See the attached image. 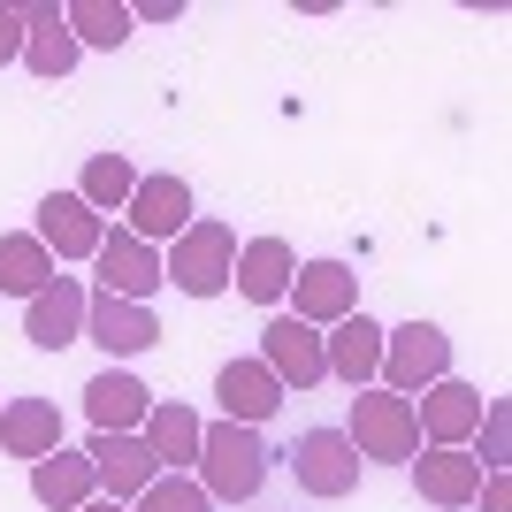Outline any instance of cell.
Listing matches in <instances>:
<instances>
[{
  "mask_svg": "<svg viewBox=\"0 0 512 512\" xmlns=\"http://www.w3.org/2000/svg\"><path fill=\"white\" fill-rule=\"evenodd\" d=\"M268 467H276V451L260 444V428L207 421V436H199V467H192V482L214 497V505H253V497L268 490Z\"/></svg>",
  "mask_w": 512,
  "mask_h": 512,
  "instance_id": "1",
  "label": "cell"
},
{
  "mask_svg": "<svg viewBox=\"0 0 512 512\" xmlns=\"http://www.w3.org/2000/svg\"><path fill=\"white\" fill-rule=\"evenodd\" d=\"M230 268H237V230L222 214H192V230L169 237V253H161V283H176L184 299H222Z\"/></svg>",
  "mask_w": 512,
  "mask_h": 512,
  "instance_id": "2",
  "label": "cell"
},
{
  "mask_svg": "<svg viewBox=\"0 0 512 512\" xmlns=\"http://www.w3.org/2000/svg\"><path fill=\"white\" fill-rule=\"evenodd\" d=\"M344 444L360 451L367 467H406L413 451H421L413 398H398V390H383V383L352 390V421H344Z\"/></svg>",
  "mask_w": 512,
  "mask_h": 512,
  "instance_id": "3",
  "label": "cell"
},
{
  "mask_svg": "<svg viewBox=\"0 0 512 512\" xmlns=\"http://www.w3.org/2000/svg\"><path fill=\"white\" fill-rule=\"evenodd\" d=\"M444 375H451V337L436 321H398V329H383V390L421 398V390L444 383Z\"/></svg>",
  "mask_w": 512,
  "mask_h": 512,
  "instance_id": "4",
  "label": "cell"
},
{
  "mask_svg": "<svg viewBox=\"0 0 512 512\" xmlns=\"http://www.w3.org/2000/svg\"><path fill=\"white\" fill-rule=\"evenodd\" d=\"M291 474H299V490L321 497V505H337V497L360 490L367 459L344 444V428H306L299 444H291Z\"/></svg>",
  "mask_w": 512,
  "mask_h": 512,
  "instance_id": "5",
  "label": "cell"
},
{
  "mask_svg": "<svg viewBox=\"0 0 512 512\" xmlns=\"http://www.w3.org/2000/svg\"><path fill=\"white\" fill-rule=\"evenodd\" d=\"M260 367H268V375H276L283 383V398H291V390H321L329 383V360H321V329H306L299 314H276L268 321V329H260Z\"/></svg>",
  "mask_w": 512,
  "mask_h": 512,
  "instance_id": "6",
  "label": "cell"
},
{
  "mask_svg": "<svg viewBox=\"0 0 512 512\" xmlns=\"http://www.w3.org/2000/svg\"><path fill=\"white\" fill-rule=\"evenodd\" d=\"M85 344H100L107 367H115V360H138V352L161 344V314L138 306V299H115V291H92V299H85Z\"/></svg>",
  "mask_w": 512,
  "mask_h": 512,
  "instance_id": "7",
  "label": "cell"
},
{
  "mask_svg": "<svg viewBox=\"0 0 512 512\" xmlns=\"http://www.w3.org/2000/svg\"><path fill=\"white\" fill-rule=\"evenodd\" d=\"M291 314L306 329H337L344 314H360V276L344 268V260H299V276H291Z\"/></svg>",
  "mask_w": 512,
  "mask_h": 512,
  "instance_id": "8",
  "label": "cell"
},
{
  "mask_svg": "<svg viewBox=\"0 0 512 512\" xmlns=\"http://www.w3.org/2000/svg\"><path fill=\"white\" fill-rule=\"evenodd\" d=\"M482 390L474 383H459V375H444V383H428L421 398H413V421H421V444H436V451H467V436L482 428Z\"/></svg>",
  "mask_w": 512,
  "mask_h": 512,
  "instance_id": "9",
  "label": "cell"
},
{
  "mask_svg": "<svg viewBox=\"0 0 512 512\" xmlns=\"http://www.w3.org/2000/svg\"><path fill=\"white\" fill-rule=\"evenodd\" d=\"M130 222L123 230L130 237H146V245H169V237H184L192 230V184L176 169H153V176H138V192H130Z\"/></svg>",
  "mask_w": 512,
  "mask_h": 512,
  "instance_id": "10",
  "label": "cell"
},
{
  "mask_svg": "<svg viewBox=\"0 0 512 512\" xmlns=\"http://www.w3.org/2000/svg\"><path fill=\"white\" fill-rule=\"evenodd\" d=\"M85 459H92L100 497H115V505H138V497L161 482V459L146 451V436H138V428H130V436H92Z\"/></svg>",
  "mask_w": 512,
  "mask_h": 512,
  "instance_id": "11",
  "label": "cell"
},
{
  "mask_svg": "<svg viewBox=\"0 0 512 512\" xmlns=\"http://www.w3.org/2000/svg\"><path fill=\"white\" fill-rule=\"evenodd\" d=\"M85 283L77 276H54L39 299H23V337L39 344V352H69V344H85Z\"/></svg>",
  "mask_w": 512,
  "mask_h": 512,
  "instance_id": "12",
  "label": "cell"
},
{
  "mask_svg": "<svg viewBox=\"0 0 512 512\" xmlns=\"http://www.w3.org/2000/svg\"><path fill=\"white\" fill-rule=\"evenodd\" d=\"M92 268H100V291H115V299L153 306V291H161V245H146V237H130V230H107Z\"/></svg>",
  "mask_w": 512,
  "mask_h": 512,
  "instance_id": "13",
  "label": "cell"
},
{
  "mask_svg": "<svg viewBox=\"0 0 512 512\" xmlns=\"http://www.w3.org/2000/svg\"><path fill=\"white\" fill-rule=\"evenodd\" d=\"M406 474H413V497H421V505H436V512H467L474 490H482L474 451H436V444H421V451L406 459Z\"/></svg>",
  "mask_w": 512,
  "mask_h": 512,
  "instance_id": "14",
  "label": "cell"
},
{
  "mask_svg": "<svg viewBox=\"0 0 512 512\" xmlns=\"http://www.w3.org/2000/svg\"><path fill=\"white\" fill-rule=\"evenodd\" d=\"M214 421H237V428H260V421H276L283 406V383L268 375L260 360H222L214 367Z\"/></svg>",
  "mask_w": 512,
  "mask_h": 512,
  "instance_id": "15",
  "label": "cell"
},
{
  "mask_svg": "<svg viewBox=\"0 0 512 512\" xmlns=\"http://www.w3.org/2000/svg\"><path fill=\"white\" fill-rule=\"evenodd\" d=\"M321 360H329V383H344V390H367L375 375H383V321L344 314L337 329H321Z\"/></svg>",
  "mask_w": 512,
  "mask_h": 512,
  "instance_id": "16",
  "label": "cell"
},
{
  "mask_svg": "<svg viewBox=\"0 0 512 512\" xmlns=\"http://www.w3.org/2000/svg\"><path fill=\"white\" fill-rule=\"evenodd\" d=\"M31 237H39L46 253H54V268H62V260H92V253H100L107 222L77 192H46L39 199V230H31Z\"/></svg>",
  "mask_w": 512,
  "mask_h": 512,
  "instance_id": "17",
  "label": "cell"
},
{
  "mask_svg": "<svg viewBox=\"0 0 512 512\" xmlns=\"http://www.w3.org/2000/svg\"><path fill=\"white\" fill-rule=\"evenodd\" d=\"M146 413H153V390L130 375V367H100L85 383V421H92V436H130V428H146Z\"/></svg>",
  "mask_w": 512,
  "mask_h": 512,
  "instance_id": "18",
  "label": "cell"
},
{
  "mask_svg": "<svg viewBox=\"0 0 512 512\" xmlns=\"http://www.w3.org/2000/svg\"><path fill=\"white\" fill-rule=\"evenodd\" d=\"M291 276H299V253L283 245V237H245L237 245V299H253V306H283V291H291Z\"/></svg>",
  "mask_w": 512,
  "mask_h": 512,
  "instance_id": "19",
  "label": "cell"
},
{
  "mask_svg": "<svg viewBox=\"0 0 512 512\" xmlns=\"http://www.w3.org/2000/svg\"><path fill=\"white\" fill-rule=\"evenodd\" d=\"M0 451L39 467L46 451H62V406L54 398H0Z\"/></svg>",
  "mask_w": 512,
  "mask_h": 512,
  "instance_id": "20",
  "label": "cell"
},
{
  "mask_svg": "<svg viewBox=\"0 0 512 512\" xmlns=\"http://www.w3.org/2000/svg\"><path fill=\"white\" fill-rule=\"evenodd\" d=\"M146 451L161 459V474H192L199 467V436H207V421H199L184 398H153V413H146Z\"/></svg>",
  "mask_w": 512,
  "mask_h": 512,
  "instance_id": "21",
  "label": "cell"
},
{
  "mask_svg": "<svg viewBox=\"0 0 512 512\" xmlns=\"http://www.w3.org/2000/svg\"><path fill=\"white\" fill-rule=\"evenodd\" d=\"M77 54H85V46L69 39V23H62V8H54V0L23 8V69H31V77H46V85H54V77H69V69H77Z\"/></svg>",
  "mask_w": 512,
  "mask_h": 512,
  "instance_id": "22",
  "label": "cell"
},
{
  "mask_svg": "<svg viewBox=\"0 0 512 512\" xmlns=\"http://www.w3.org/2000/svg\"><path fill=\"white\" fill-rule=\"evenodd\" d=\"M31 497H39L46 512H77V505H92L100 497V482H92V459L85 451H46L39 467H31Z\"/></svg>",
  "mask_w": 512,
  "mask_h": 512,
  "instance_id": "23",
  "label": "cell"
},
{
  "mask_svg": "<svg viewBox=\"0 0 512 512\" xmlns=\"http://www.w3.org/2000/svg\"><path fill=\"white\" fill-rule=\"evenodd\" d=\"M54 276H62V268H54V253H46L31 230H0V291H8V299H39Z\"/></svg>",
  "mask_w": 512,
  "mask_h": 512,
  "instance_id": "24",
  "label": "cell"
},
{
  "mask_svg": "<svg viewBox=\"0 0 512 512\" xmlns=\"http://www.w3.org/2000/svg\"><path fill=\"white\" fill-rule=\"evenodd\" d=\"M130 192H138V169H130V153H92L85 161V176H77V199H85L92 214H123L130 207Z\"/></svg>",
  "mask_w": 512,
  "mask_h": 512,
  "instance_id": "25",
  "label": "cell"
},
{
  "mask_svg": "<svg viewBox=\"0 0 512 512\" xmlns=\"http://www.w3.org/2000/svg\"><path fill=\"white\" fill-rule=\"evenodd\" d=\"M62 23H69L77 46H107V54L130 39V8L123 0H62Z\"/></svg>",
  "mask_w": 512,
  "mask_h": 512,
  "instance_id": "26",
  "label": "cell"
},
{
  "mask_svg": "<svg viewBox=\"0 0 512 512\" xmlns=\"http://www.w3.org/2000/svg\"><path fill=\"white\" fill-rule=\"evenodd\" d=\"M130 512H214V497L199 490L192 474H161V482H153V490L138 497Z\"/></svg>",
  "mask_w": 512,
  "mask_h": 512,
  "instance_id": "27",
  "label": "cell"
},
{
  "mask_svg": "<svg viewBox=\"0 0 512 512\" xmlns=\"http://www.w3.org/2000/svg\"><path fill=\"white\" fill-rule=\"evenodd\" d=\"M505 428H512V406L490 398V406H482V459H474L482 474H505Z\"/></svg>",
  "mask_w": 512,
  "mask_h": 512,
  "instance_id": "28",
  "label": "cell"
},
{
  "mask_svg": "<svg viewBox=\"0 0 512 512\" xmlns=\"http://www.w3.org/2000/svg\"><path fill=\"white\" fill-rule=\"evenodd\" d=\"M23 62V8H0V69Z\"/></svg>",
  "mask_w": 512,
  "mask_h": 512,
  "instance_id": "29",
  "label": "cell"
},
{
  "mask_svg": "<svg viewBox=\"0 0 512 512\" xmlns=\"http://www.w3.org/2000/svg\"><path fill=\"white\" fill-rule=\"evenodd\" d=\"M474 505H482V512H512V482H505V474H482Z\"/></svg>",
  "mask_w": 512,
  "mask_h": 512,
  "instance_id": "30",
  "label": "cell"
},
{
  "mask_svg": "<svg viewBox=\"0 0 512 512\" xmlns=\"http://www.w3.org/2000/svg\"><path fill=\"white\" fill-rule=\"evenodd\" d=\"M184 16V0H146V8H130V23H176Z\"/></svg>",
  "mask_w": 512,
  "mask_h": 512,
  "instance_id": "31",
  "label": "cell"
},
{
  "mask_svg": "<svg viewBox=\"0 0 512 512\" xmlns=\"http://www.w3.org/2000/svg\"><path fill=\"white\" fill-rule=\"evenodd\" d=\"M77 512H130V505H115V497H92V505H77Z\"/></svg>",
  "mask_w": 512,
  "mask_h": 512,
  "instance_id": "32",
  "label": "cell"
}]
</instances>
